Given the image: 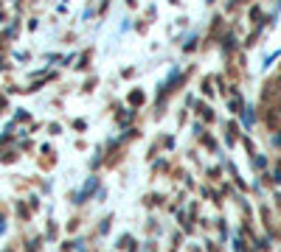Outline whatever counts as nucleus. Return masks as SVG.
I'll return each instance as SVG.
<instances>
[{
	"mask_svg": "<svg viewBox=\"0 0 281 252\" xmlns=\"http://www.w3.org/2000/svg\"><path fill=\"white\" fill-rule=\"evenodd\" d=\"M275 146H281V134H278V138H275Z\"/></svg>",
	"mask_w": 281,
	"mask_h": 252,
	"instance_id": "1",
	"label": "nucleus"
}]
</instances>
